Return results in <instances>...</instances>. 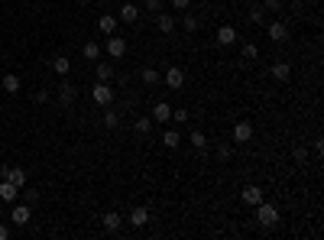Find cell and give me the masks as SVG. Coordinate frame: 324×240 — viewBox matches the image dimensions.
<instances>
[{
  "label": "cell",
  "instance_id": "obj_13",
  "mask_svg": "<svg viewBox=\"0 0 324 240\" xmlns=\"http://www.w3.org/2000/svg\"><path fill=\"white\" fill-rule=\"evenodd\" d=\"M0 198H4V201H17V198H20V188H17V185H13V182H0Z\"/></svg>",
  "mask_w": 324,
  "mask_h": 240
},
{
  "label": "cell",
  "instance_id": "obj_22",
  "mask_svg": "<svg viewBox=\"0 0 324 240\" xmlns=\"http://www.w3.org/2000/svg\"><path fill=\"white\" fill-rule=\"evenodd\" d=\"M140 78H143V85H149V88H153V85H159V81H162V78H159V72H156V68H149V65L140 72Z\"/></svg>",
  "mask_w": 324,
  "mask_h": 240
},
{
  "label": "cell",
  "instance_id": "obj_2",
  "mask_svg": "<svg viewBox=\"0 0 324 240\" xmlns=\"http://www.w3.org/2000/svg\"><path fill=\"white\" fill-rule=\"evenodd\" d=\"M91 98H94V104L110 107V104H114V88H110L107 81H98V85L91 88Z\"/></svg>",
  "mask_w": 324,
  "mask_h": 240
},
{
  "label": "cell",
  "instance_id": "obj_33",
  "mask_svg": "<svg viewBox=\"0 0 324 240\" xmlns=\"http://www.w3.org/2000/svg\"><path fill=\"white\" fill-rule=\"evenodd\" d=\"M20 191H23V188H20ZM23 201H26V204H36V201H39V191H36V188H26V191H23Z\"/></svg>",
  "mask_w": 324,
  "mask_h": 240
},
{
  "label": "cell",
  "instance_id": "obj_16",
  "mask_svg": "<svg viewBox=\"0 0 324 240\" xmlns=\"http://www.w3.org/2000/svg\"><path fill=\"white\" fill-rule=\"evenodd\" d=\"M75 98H78V88H72L68 81H65V85H59V101H62V104H72Z\"/></svg>",
  "mask_w": 324,
  "mask_h": 240
},
{
  "label": "cell",
  "instance_id": "obj_11",
  "mask_svg": "<svg viewBox=\"0 0 324 240\" xmlns=\"http://www.w3.org/2000/svg\"><path fill=\"white\" fill-rule=\"evenodd\" d=\"M217 43L220 46H233L237 43V30H233V26H220L217 30Z\"/></svg>",
  "mask_w": 324,
  "mask_h": 240
},
{
  "label": "cell",
  "instance_id": "obj_32",
  "mask_svg": "<svg viewBox=\"0 0 324 240\" xmlns=\"http://www.w3.org/2000/svg\"><path fill=\"white\" fill-rule=\"evenodd\" d=\"M117 123H120V117H117V111H110V107H107V114H104V127H110V130H114Z\"/></svg>",
  "mask_w": 324,
  "mask_h": 240
},
{
  "label": "cell",
  "instance_id": "obj_25",
  "mask_svg": "<svg viewBox=\"0 0 324 240\" xmlns=\"http://www.w3.org/2000/svg\"><path fill=\"white\" fill-rule=\"evenodd\" d=\"M162 143H165V146H169V149H175V146H178V143H182V133H178V130H165V136H162Z\"/></svg>",
  "mask_w": 324,
  "mask_h": 240
},
{
  "label": "cell",
  "instance_id": "obj_29",
  "mask_svg": "<svg viewBox=\"0 0 324 240\" xmlns=\"http://www.w3.org/2000/svg\"><path fill=\"white\" fill-rule=\"evenodd\" d=\"M240 56H243V59H256V56H259V46H256V43H243Z\"/></svg>",
  "mask_w": 324,
  "mask_h": 240
},
{
  "label": "cell",
  "instance_id": "obj_19",
  "mask_svg": "<svg viewBox=\"0 0 324 240\" xmlns=\"http://www.w3.org/2000/svg\"><path fill=\"white\" fill-rule=\"evenodd\" d=\"M98 30L104 33V36H110V33L117 30V17H110V13H104V17L98 20Z\"/></svg>",
  "mask_w": 324,
  "mask_h": 240
},
{
  "label": "cell",
  "instance_id": "obj_12",
  "mask_svg": "<svg viewBox=\"0 0 324 240\" xmlns=\"http://www.w3.org/2000/svg\"><path fill=\"white\" fill-rule=\"evenodd\" d=\"M165 85L169 88H182L185 85V72L182 68H169V72H165Z\"/></svg>",
  "mask_w": 324,
  "mask_h": 240
},
{
  "label": "cell",
  "instance_id": "obj_21",
  "mask_svg": "<svg viewBox=\"0 0 324 240\" xmlns=\"http://www.w3.org/2000/svg\"><path fill=\"white\" fill-rule=\"evenodd\" d=\"M81 56H85L88 62H98V59H101V46H98V43H94V39H91V43H85V49H81Z\"/></svg>",
  "mask_w": 324,
  "mask_h": 240
},
{
  "label": "cell",
  "instance_id": "obj_36",
  "mask_svg": "<svg viewBox=\"0 0 324 240\" xmlns=\"http://www.w3.org/2000/svg\"><path fill=\"white\" fill-rule=\"evenodd\" d=\"M188 4H191V0H172V7H175V10H188Z\"/></svg>",
  "mask_w": 324,
  "mask_h": 240
},
{
  "label": "cell",
  "instance_id": "obj_4",
  "mask_svg": "<svg viewBox=\"0 0 324 240\" xmlns=\"http://www.w3.org/2000/svg\"><path fill=\"white\" fill-rule=\"evenodd\" d=\"M30 217H33V211H30V204H13V211H10V221L17 224V227H23V224H30Z\"/></svg>",
  "mask_w": 324,
  "mask_h": 240
},
{
  "label": "cell",
  "instance_id": "obj_5",
  "mask_svg": "<svg viewBox=\"0 0 324 240\" xmlns=\"http://www.w3.org/2000/svg\"><path fill=\"white\" fill-rule=\"evenodd\" d=\"M0 175H4L7 182H13L17 188H23V185H26V172H23V169H17V166H4V169H0Z\"/></svg>",
  "mask_w": 324,
  "mask_h": 240
},
{
  "label": "cell",
  "instance_id": "obj_28",
  "mask_svg": "<svg viewBox=\"0 0 324 240\" xmlns=\"http://www.w3.org/2000/svg\"><path fill=\"white\" fill-rule=\"evenodd\" d=\"M182 26H185V33H195L198 30V17H195V13H185V17H182Z\"/></svg>",
  "mask_w": 324,
  "mask_h": 240
},
{
  "label": "cell",
  "instance_id": "obj_27",
  "mask_svg": "<svg viewBox=\"0 0 324 240\" xmlns=\"http://www.w3.org/2000/svg\"><path fill=\"white\" fill-rule=\"evenodd\" d=\"M188 140H191V146H195V149H204V146H208V136H204L201 130H191Z\"/></svg>",
  "mask_w": 324,
  "mask_h": 240
},
{
  "label": "cell",
  "instance_id": "obj_39",
  "mask_svg": "<svg viewBox=\"0 0 324 240\" xmlns=\"http://www.w3.org/2000/svg\"><path fill=\"white\" fill-rule=\"evenodd\" d=\"M36 101H39V104H46V101H49V91H46V88H43V91H36Z\"/></svg>",
  "mask_w": 324,
  "mask_h": 240
},
{
  "label": "cell",
  "instance_id": "obj_14",
  "mask_svg": "<svg viewBox=\"0 0 324 240\" xmlns=\"http://www.w3.org/2000/svg\"><path fill=\"white\" fill-rule=\"evenodd\" d=\"M156 26H159V33H165V36H169V33H175V17H172V13H159Z\"/></svg>",
  "mask_w": 324,
  "mask_h": 240
},
{
  "label": "cell",
  "instance_id": "obj_34",
  "mask_svg": "<svg viewBox=\"0 0 324 240\" xmlns=\"http://www.w3.org/2000/svg\"><path fill=\"white\" fill-rule=\"evenodd\" d=\"M217 156H220V159H230V156H233V146H230V143H220V146H217Z\"/></svg>",
  "mask_w": 324,
  "mask_h": 240
},
{
  "label": "cell",
  "instance_id": "obj_6",
  "mask_svg": "<svg viewBox=\"0 0 324 240\" xmlns=\"http://www.w3.org/2000/svg\"><path fill=\"white\" fill-rule=\"evenodd\" d=\"M253 140V123L250 120H240L233 127V143H250Z\"/></svg>",
  "mask_w": 324,
  "mask_h": 240
},
{
  "label": "cell",
  "instance_id": "obj_8",
  "mask_svg": "<svg viewBox=\"0 0 324 240\" xmlns=\"http://www.w3.org/2000/svg\"><path fill=\"white\" fill-rule=\"evenodd\" d=\"M117 17H120L123 23H136V20H140V7H136V4H130V0H127V4L120 7V13H117Z\"/></svg>",
  "mask_w": 324,
  "mask_h": 240
},
{
  "label": "cell",
  "instance_id": "obj_15",
  "mask_svg": "<svg viewBox=\"0 0 324 240\" xmlns=\"http://www.w3.org/2000/svg\"><path fill=\"white\" fill-rule=\"evenodd\" d=\"M272 78H275V81H288V78H292V68H288V62H275V65H272Z\"/></svg>",
  "mask_w": 324,
  "mask_h": 240
},
{
  "label": "cell",
  "instance_id": "obj_1",
  "mask_svg": "<svg viewBox=\"0 0 324 240\" xmlns=\"http://www.w3.org/2000/svg\"><path fill=\"white\" fill-rule=\"evenodd\" d=\"M256 221L263 224V227H272V224H279V208L269 201H259L256 204Z\"/></svg>",
  "mask_w": 324,
  "mask_h": 240
},
{
  "label": "cell",
  "instance_id": "obj_10",
  "mask_svg": "<svg viewBox=\"0 0 324 240\" xmlns=\"http://www.w3.org/2000/svg\"><path fill=\"white\" fill-rule=\"evenodd\" d=\"M130 224H133V227H146V224H149V208H143V204H140V208H133V211H130Z\"/></svg>",
  "mask_w": 324,
  "mask_h": 240
},
{
  "label": "cell",
  "instance_id": "obj_41",
  "mask_svg": "<svg viewBox=\"0 0 324 240\" xmlns=\"http://www.w3.org/2000/svg\"><path fill=\"white\" fill-rule=\"evenodd\" d=\"M78 4H88V0H78Z\"/></svg>",
  "mask_w": 324,
  "mask_h": 240
},
{
  "label": "cell",
  "instance_id": "obj_30",
  "mask_svg": "<svg viewBox=\"0 0 324 240\" xmlns=\"http://www.w3.org/2000/svg\"><path fill=\"white\" fill-rule=\"evenodd\" d=\"M263 20H266V10H263V7H253V10H250V23H253V26H259Z\"/></svg>",
  "mask_w": 324,
  "mask_h": 240
},
{
  "label": "cell",
  "instance_id": "obj_17",
  "mask_svg": "<svg viewBox=\"0 0 324 240\" xmlns=\"http://www.w3.org/2000/svg\"><path fill=\"white\" fill-rule=\"evenodd\" d=\"M169 117H172V107L165 104V101H159V104L153 107V120H159V123H169Z\"/></svg>",
  "mask_w": 324,
  "mask_h": 240
},
{
  "label": "cell",
  "instance_id": "obj_3",
  "mask_svg": "<svg viewBox=\"0 0 324 240\" xmlns=\"http://www.w3.org/2000/svg\"><path fill=\"white\" fill-rule=\"evenodd\" d=\"M107 56L110 59H123V56H127V39L110 33V39H107Z\"/></svg>",
  "mask_w": 324,
  "mask_h": 240
},
{
  "label": "cell",
  "instance_id": "obj_20",
  "mask_svg": "<svg viewBox=\"0 0 324 240\" xmlns=\"http://www.w3.org/2000/svg\"><path fill=\"white\" fill-rule=\"evenodd\" d=\"M52 68L59 75H68V72H72V59H68V56H55L52 59Z\"/></svg>",
  "mask_w": 324,
  "mask_h": 240
},
{
  "label": "cell",
  "instance_id": "obj_18",
  "mask_svg": "<svg viewBox=\"0 0 324 240\" xmlns=\"http://www.w3.org/2000/svg\"><path fill=\"white\" fill-rule=\"evenodd\" d=\"M0 85H4V91H7V94H17V91H20V75L7 72V75H4V81H0Z\"/></svg>",
  "mask_w": 324,
  "mask_h": 240
},
{
  "label": "cell",
  "instance_id": "obj_40",
  "mask_svg": "<svg viewBox=\"0 0 324 240\" xmlns=\"http://www.w3.org/2000/svg\"><path fill=\"white\" fill-rule=\"evenodd\" d=\"M10 237V227H7V224H0V240H7Z\"/></svg>",
  "mask_w": 324,
  "mask_h": 240
},
{
  "label": "cell",
  "instance_id": "obj_38",
  "mask_svg": "<svg viewBox=\"0 0 324 240\" xmlns=\"http://www.w3.org/2000/svg\"><path fill=\"white\" fill-rule=\"evenodd\" d=\"M263 10H279V0H263Z\"/></svg>",
  "mask_w": 324,
  "mask_h": 240
},
{
  "label": "cell",
  "instance_id": "obj_24",
  "mask_svg": "<svg viewBox=\"0 0 324 240\" xmlns=\"http://www.w3.org/2000/svg\"><path fill=\"white\" fill-rule=\"evenodd\" d=\"M114 78V65L110 62H98V81H110Z\"/></svg>",
  "mask_w": 324,
  "mask_h": 240
},
{
  "label": "cell",
  "instance_id": "obj_35",
  "mask_svg": "<svg viewBox=\"0 0 324 240\" xmlns=\"http://www.w3.org/2000/svg\"><path fill=\"white\" fill-rule=\"evenodd\" d=\"M292 156H295V162H305V159H308V149H305V146H295Z\"/></svg>",
  "mask_w": 324,
  "mask_h": 240
},
{
  "label": "cell",
  "instance_id": "obj_37",
  "mask_svg": "<svg viewBox=\"0 0 324 240\" xmlns=\"http://www.w3.org/2000/svg\"><path fill=\"white\" fill-rule=\"evenodd\" d=\"M146 10H162V0H146Z\"/></svg>",
  "mask_w": 324,
  "mask_h": 240
},
{
  "label": "cell",
  "instance_id": "obj_26",
  "mask_svg": "<svg viewBox=\"0 0 324 240\" xmlns=\"http://www.w3.org/2000/svg\"><path fill=\"white\" fill-rule=\"evenodd\" d=\"M133 130H136V133H140V136H146L149 130H153V117H140V120L133 123Z\"/></svg>",
  "mask_w": 324,
  "mask_h": 240
},
{
  "label": "cell",
  "instance_id": "obj_31",
  "mask_svg": "<svg viewBox=\"0 0 324 240\" xmlns=\"http://www.w3.org/2000/svg\"><path fill=\"white\" fill-rule=\"evenodd\" d=\"M188 117H191V114L185 111V107H178V111H172V117H169V120H175V123H188Z\"/></svg>",
  "mask_w": 324,
  "mask_h": 240
},
{
  "label": "cell",
  "instance_id": "obj_7",
  "mask_svg": "<svg viewBox=\"0 0 324 240\" xmlns=\"http://www.w3.org/2000/svg\"><path fill=\"white\" fill-rule=\"evenodd\" d=\"M266 33H269L272 43H288V26L279 23V20H275V23H269V30H266Z\"/></svg>",
  "mask_w": 324,
  "mask_h": 240
},
{
  "label": "cell",
  "instance_id": "obj_9",
  "mask_svg": "<svg viewBox=\"0 0 324 240\" xmlns=\"http://www.w3.org/2000/svg\"><path fill=\"white\" fill-rule=\"evenodd\" d=\"M240 198H243L246 204H253V208H256V204L263 201V188H259V185H246V188H243V195H240Z\"/></svg>",
  "mask_w": 324,
  "mask_h": 240
},
{
  "label": "cell",
  "instance_id": "obj_23",
  "mask_svg": "<svg viewBox=\"0 0 324 240\" xmlns=\"http://www.w3.org/2000/svg\"><path fill=\"white\" fill-rule=\"evenodd\" d=\"M101 221H104V227H107V230H117V227H120V221H123V217L117 214V211H107V214L101 217Z\"/></svg>",
  "mask_w": 324,
  "mask_h": 240
}]
</instances>
